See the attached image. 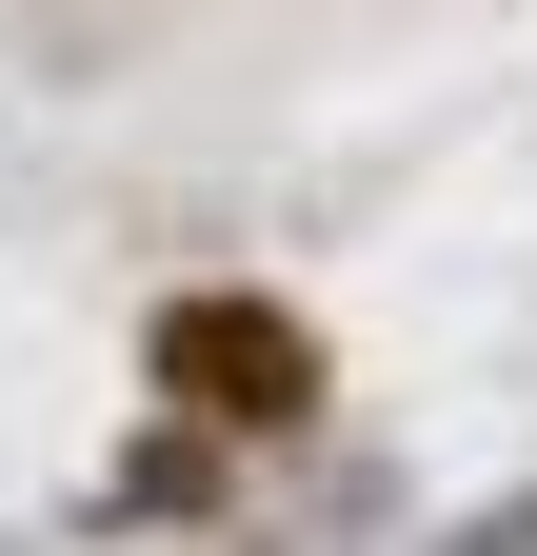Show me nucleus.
Wrapping results in <instances>:
<instances>
[{"instance_id": "2", "label": "nucleus", "mask_w": 537, "mask_h": 556, "mask_svg": "<svg viewBox=\"0 0 537 556\" xmlns=\"http://www.w3.org/2000/svg\"><path fill=\"white\" fill-rule=\"evenodd\" d=\"M120 497H140V517H199V497H220V457H199V438H140V477H120Z\"/></svg>"}, {"instance_id": "1", "label": "nucleus", "mask_w": 537, "mask_h": 556, "mask_svg": "<svg viewBox=\"0 0 537 556\" xmlns=\"http://www.w3.org/2000/svg\"><path fill=\"white\" fill-rule=\"evenodd\" d=\"M160 358H179L199 417H299V397H319V338H299L279 299H179V318H160Z\"/></svg>"}, {"instance_id": "3", "label": "nucleus", "mask_w": 537, "mask_h": 556, "mask_svg": "<svg viewBox=\"0 0 537 556\" xmlns=\"http://www.w3.org/2000/svg\"><path fill=\"white\" fill-rule=\"evenodd\" d=\"M438 556H537V497H498L478 536H438Z\"/></svg>"}]
</instances>
